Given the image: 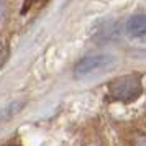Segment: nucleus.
Wrapping results in <instances>:
<instances>
[{"label": "nucleus", "instance_id": "1", "mask_svg": "<svg viewBox=\"0 0 146 146\" xmlns=\"http://www.w3.org/2000/svg\"><path fill=\"white\" fill-rule=\"evenodd\" d=\"M115 66H117V58L113 54H108V53L90 54V56H86L84 59H80L76 64L74 77H77V79L94 77V76L112 71Z\"/></svg>", "mask_w": 146, "mask_h": 146}, {"label": "nucleus", "instance_id": "6", "mask_svg": "<svg viewBox=\"0 0 146 146\" xmlns=\"http://www.w3.org/2000/svg\"><path fill=\"white\" fill-rule=\"evenodd\" d=\"M5 146H18V145H5Z\"/></svg>", "mask_w": 146, "mask_h": 146}, {"label": "nucleus", "instance_id": "4", "mask_svg": "<svg viewBox=\"0 0 146 146\" xmlns=\"http://www.w3.org/2000/svg\"><path fill=\"white\" fill-rule=\"evenodd\" d=\"M23 107H25V102H10V104H7V105H3L2 108H0V121L8 120L10 117L17 115Z\"/></svg>", "mask_w": 146, "mask_h": 146}, {"label": "nucleus", "instance_id": "2", "mask_svg": "<svg viewBox=\"0 0 146 146\" xmlns=\"http://www.w3.org/2000/svg\"><path fill=\"white\" fill-rule=\"evenodd\" d=\"M108 90L115 100L130 104V102H135L143 94V84H141L139 76L126 74V76H121L118 79L112 80L108 86Z\"/></svg>", "mask_w": 146, "mask_h": 146}, {"label": "nucleus", "instance_id": "3", "mask_svg": "<svg viewBox=\"0 0 146 146\" xmlns=\"http://www.w3.org/2000/svg\"><path fill=\"white\" fill-rule=\"evenodd\" d=\"M126 31L133 38H146V15H133L126 21Z\"/></svg>", "mask_w": 146, "mask_h": 146}, {"label": "nucleus", "instance_id": "5", "mask_svg": "<svg viewBox=\"0 0 146 146\" xmlns=\"http://www.w3.org/2000/svg\"><path fill=\"white\" fill-rule=\"evenodd\" d=\"M135 146H146V136H139V138L135 141Z\"/></svg>", "mask_w": 146, "mask_h": 146}]
</instances>
